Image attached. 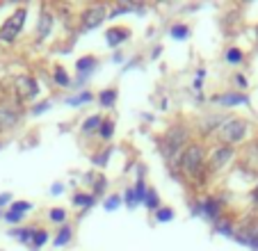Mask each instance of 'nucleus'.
I'll use <instances>...</instances> for the list:
<instances>
[{
  "mask_svg": "<svg viewBox=\"0 0 258 251\" xmlns=\"http://www.w3.org/2000/svg\"><path fill=\"white\" fill-rule=\"evenodd\" d=\"M73 203L80 206V208H87V206H92L94 203V197L92 194H76V197H73Z\"/></svg>",
  "mask_w": 258,
  "mask_h": 251,
  "instance_id": "nucleus-21",
  "label": "nucleus"
},
{
  "mask_svg": "<svg viewBox=\"0 0 258 251\" xmlns=\"http://www.w3.org/2000/svg\"><path fill=\"white\" fill-rule=\"evenodd\" d=\"M48 107H50V101H44V103H39V105H34V114H41V112H44V110H48Z\"/></svg>",
  "mask_w": 258,
  "mask_h": 251,
  "instance_id": "nucleus-32",
  "label": "nucleus"
},
{
  "mask_svg": "<svg viewBox=\"0 0 258 251\" xmlns=\"http://www.w3.org/2000/svg\"><path fill=\"white\" fill-rule=\"evenodd\" d=\"M251 201H253V206H258V187L253 190V194H251Z\"/></svg>",
  "mask_w": 258,
  "mask_h": 251,
  "instance_id": "nucleus-38",
  "label": "nucleus"
},
{
  "mask_svg": "<svg viewBox=\"0 0 258 251\" xmlns=\"http://www.w3.org/2000/svg\"><path fill=\"white\" fill-rule=\"evenodd\" d=\"M219 135H222L224 142H240L247 135V121H240V119L226 121V123L219 128Z\"/></svg>",
  "mask_w": 258,
  "mask_h": 251,
  "instance_id": "nucleus-5",
  "label": "nucleus"
},
{
  "mask_svg": "<svg viewBox=\"0 0 258 251\" xmlns=\"http://www.w3.org/2000/svg\"><path fill=\"white\" fill-rule=\"evenodd\" d=\"M235 85H240V87H247V80H244L242 76H235Z\"/></svg>",
  "mask_w": 258,
  "mask_h": 251,
  "instance_id": "nucleus-36",
  "label": "nucleus"
},
{
  "mask_svg": "<svg viewBox=\"0 0 258 251\" xmlns=\"http://www.w3.org/2000/svg\"><path fill=\"white\" fill-rule=\"evenodd\" d=\"M156 217H158V222H169V219L174 217V210H171V208H160Z\"/></svg>",
  "mask_w": 258,
  "mask_h": 251,
  "instance_id": "nucleus-27",
  "label": "nucleus"
},
{
  "mask_svg": "<svg viewBox=\"0 0 258 251\" xmlns=\"http://www.w3.org/2000/svg\"><path fill=\"white\" fill-rule=\"evenodd\" d=\"M107 44L110 46H119L123 41V39H128V30L126 28H112V30H107Z\"/></svg>",
  "mask_w": 258,
  "mask_h": 251,
  "instance_id": "nucleus-12",
  "label": "nucleus"
},
{
  "mask_svg": "<svg viewBox=\"0 0 258 251\" xmlns=\"http://www.w3.org/2000/svg\"><path fill=\"white\" fill-rule=\"evenodd\" d=\"M50 28H53V16L48 14V12H44L41 14V19L37 21V37L39 39H46L50 32Z\"/></svg>",
  "mask_w": 258,
  "mask_h": 251,
  "instance_id": "nucleus-11",
  "label": "nucleus"
},
{
  "mask_svg": "<svg viewBox=\"0 0 258 251\" xmlns=\"http://www.w3.org/2000/svg\"><path fill=\"white\" fill-rule=\"evenodd\" d=\"M98 101H101L103 107H112L114 103H117V89H105V92H101Z\"/></svg>",
  "mask_w": 258,
  "mask_h": 251,
  "instance_id": "nucleus-13",
  "label": "nucleus"
},
{
  "mask_svg": "<svg viewBox=\"0 0 258 251\" xmlns=\"http://www.w3.org/2000/svg\"><path fill=\"white\" fill-rule=\"evenodd\" d=\"M180 167H183L185 174L197 176L204 169V149L199 144H190L183 151V155H180Z\"/></svg>",
  "mask_w": 258,
  "mask_h": 251,
  "instance_id": "nucleus-1",
  "label": "nucleus"
},
{
  "mask_svg": "<svg viewBox=\"0 0 258 251\" xmlns=\"http://www.w3.org/2000/svg\"><path fill=\"white\" fill-rule=\"evenodd\" d=\"M30 208H32V203H28V201H19V203H14V206H12V210H14V213H21V215H23L25 210H30Z\"/></svg>",
  "mask_w": 258,
  "mask_h": 251,
  "instance_id": "nucleus-29",
  "label": "nucleus"
},
{
  "mask_svg": "<svg viewBox=\"0 0 258 251\" xmlns=\"http://www.w3.org/2000/svg\"><path fill=\"white\" fill-rule=\"evenodd\" d=\"M5 219L10 224H19V219H21V213H14V210H10V213L5 215Z\"/></svg>",
  "mask_w": 258,
  "mask_h": 251,
  "instance_id": "nucleus-31",
  "label": "nucleus"
},
{
  "mask_svg": "<svg viewBox=\"0 0 258 251\" xmlns=\"http://www.w3.org/2000/svg\"><path fill=\"white\" fill-rule=\"evenodd\" d=\"M85 180H87L89 187L94 190V197H96V194H103V192H105L107 180H105V176H103V174H98V171H89V174L85 176Z\"/></svg>",
  "mask_w": 258,
  "mask_h": 251,
  "instance_id": "nucleus-9",
  "label": "nucleus"
},
{
  "mask_svg": "<svg viewBox=\"0 0 258 251\" xmlns=\"http://www.w3.org/2000/svg\"><path fill=\"white\" fill-rule=\"evenodd\" d=\"M226 62H231V64L242 62V50L240 48H229L226 50Z\"/></svg>",
  "mask_w": 258,
  "mask_h": 251,
  "instance_id": "nucleus-24",
  "label": "nucleus"
},
{
  "mask_svg": "<svg viewBox=\"0 0 258 251\" xmlns=\"http://www.w3.org/2000/svg\"><path fill=\"white\" fill-rule=\"evenodd\" d=\"M105 19V7L103 5H96V7H89L87 12L83 14V28H96V25L103 23Z\"/></svg>",
  "mask_w": 258,
  "mask_h": 251,
  "instance_id": "nucleus-6",
  "label": "nucleus"
},
{
  "mask_svg": "<svg viewBox=\"0 0 258 251\" xmlns=\"http://www.w3.org/2000/svg\"><path fill=\"white\" fill-rule=\"evenodd\" d=\"M117 206H119V197H110V199H107V203H105L107 210H112V208H117Z\"/></svg>",
  "mask_w": 258,
  "mask_h": 251,
  "instance_id": "nucleus-33",
  "label": "nucleus"
},
{
  "mask_svg": "<svg viewBox=\"0 0 258 251\" xmlns=\"http://www.w3.org/2000/svg\"><path fill=\"white\" fill-rule=\"evenodd\" d=\"M112 133H114V123H112V121H103L98 135H101L103 140H110V137H112Z\"/></svg>",
  "mask_w": 258,
  "mask_h": 251,
  "instance_id": "nucleus-22",
  "label": "nucleus"
},
{
  "mask_svg": "<svg viewBox=\"0 0 258 251\" xmlns=\"http://www.w3.org/2000/svg\"><path fill=\"white\" fill-rule=\"evenodd\" d=\"M92 94H83V96H71V98H67V103L69 105H83V103H89L92 101Z\"/></svg>",
  "mask_w": 258,
  "mask_h": 251,
  "instance_id": "nucleus-26",
  "label": "nucleus"
},
{
  "mask_svg": "<svg viewBox=\"0 0 258 251\" xmlns=\"http://www.w3.org/2000/svg\"><path fill=\"white\" fill-rule=\"evenodd\" d=\"M217 210H219V203L213 201V199H206V201L201 203V213L208 215V217H217Z\"/></svg>",
  "mask_w": 258,
  "mask_h": 251,
  "instance_id": "nucleus-15",
  "label": "nucleus"
},
{
  "mask_svg": "<svg viewBox=\"0 0 258 251\" xmlns=\"http://www.w3.org/2000/svg\"><path fill=\"white\" fill-rule=\"evenodd\" d=\"M94 67H96V59H94V57H83L78 64H76V69H78L83 76L89 71V69H94Z\"/></svg>",
  "mask_w": 258,
  "mask_h": 251,
  "instance_id": "nucleus-19",
  "label": "nucleus"
},
{
  "mask_svg": "<svg viewBox=\"0 0 258 251\" xmlns=\"http://www.w3.org/2000/svg\"><path fill=\"white\" fill-rule=\"evenodd\" d=\"M253 235H256V237H258V228H256V233H253Z\"/></svg>",
  "mask_w": 258,
  "mask_h": 251,
  "instance_id": "nucleus-39",
  "label": "nucleus"
},
{
  "mask_svg": "<svg viewBox=\"0 0 258 251\" xmlns=\"http://www.w3.org/2000/svg\"><path fill=\"white\" fill-rule=\"evenodd\" d=\"M69 237H71V228L69 226H62L59 228V233H57V237H55V244L57 246H64L69 242Z\"/></svg>",
  "mask_w": 258,
  "mask_h": 251,
  "instance_id": "nucleus-20",
  "label": "nucleus"
},
{
  "mask_svg": "<svg viewBox=\"0 0 258 251\" xmlns=\"http://www.w3.org/2000/svg\"><path fill=\"white\" fill-rule=\"evenodd\" d=\"M10 199H12V194H0V208L5 206V203L10 201Z\"/></svg>",
  "mask_w": 258,
  "mask_h": 251,
  "instance_id": "nucleus-35",
  "label": "nucleus"
},
{
  "mask_svg": "<svg viewBox=\"0 0 258 251\" xmlns=\"http://www.w3.org/2000/svg\"><path fill=\"white\" fill-rule=\"evenodd\" d=\"M101 123H103V119L98 114H94V116H89V119L83 123V131L87 133V135H89V133H96V131H101Z\"/></svg>",
  "mask_w": 258,
  "mask_h": 251,
  "instance_id": "nucleus-14",
  "label": "nucleus"
},
{
  "mask_svg": "<svg viewBox=\"0 0 258 251\" xmlns=\"http://www.w3.org/2000/svg\"><path fill=\"white\" fill-rule=\"evenodd\" d=\"M12 235H14V237H19L21 242H28L30 237L34 235V228H21V231H12Z\"/></svg>",
  "mask_w": 258,
  "mask_h": 251,
  "instance_id": "nucleus-25",
  "label": "nucleus"
},
{
  "mask_svg": "<svg viewBox=\"0 0 258 251\" xmlns=\"http://www.w3.org/2000/svg\"><path fill=\"white\" fill-rule=\"evenodd\" d=\"M231 155H233V149H231V146H219V149H215L213 158H210V167H213V169L224 167V164L231 160Z\"/></svg>",
  "mask_w": 258,
  "mask_h": 251,
  "instance_id": "nucleus-8",
  "label": "nucleus"
},
{
  "mask_svg": "<svg viewBox=\"0 0 258 251\" xmlns=\"http://www.w3.org/2000/svg\"><path fill=\"white\" fill-rule=\"evenodd\" d=\"M55 82H57V85H62V87H69V85H71V78L67 76V71H64L62 67H57L55 69Z\"/></svg>",
  "mask_w": 258,
  "mask_h": 251,
  "instance_id": "nucleus-17",
  "label": "nucleus"
},
{
  "mask_svg": "<svg viewBox=\"0 0 258 251\" xmlns=\"http://www.w3.org/2000/svg\"><path fill=\"white\" fill-rule=\"evenodd\" d=\"M62 190H64V187H62V185H59V183H57V185H55V187H53V190H50V192H53V194H62Z\"/></svg>",
  "mask_w": 258,
  "mask_h": 251,
  "instance_id": "nucleus-37",
  "label": "nucleus"
},
{
  "mask_svg": "<svg viewBox=\"0 0 258 251\" xmlns=\"http://www.w3.org/2000/svg\"><path fill=\"white\" fill-rule=\"evenodd\" d=\"M19 121V110L14 105H0V133L12 128Z\"/></svg>",
  "mask_w": 258,
  "mask_h": 251,
  "instance_id": "nucleus-7",
  "label": "nucleus"
},
{
  "mask_svg": "<svg viewBox=\"0 0 258 251\" xmlns=\"http://www.w3.org/2000/svg\"><path fill=\"white\" fill-rule=\"evenodd\" d=\"M25 16H28V12H25L23 7H21L19 12H14V14H12L10 19L3 23V28H0V41H5V44H12V41L19 37L21 30H23Z\"/></svg>",
  "mask_w": 258,
  "mask_h": 251,
  "instance_id": "nucleus-2",
  "label": "nucleus"
},
{
  "mask_svg": "<svg viewBox=\"0 0 258 251\" xmlns=\"http://www.w3.org/2000/svg\"><path fill=\"white\" fill-rule=\"evenodd\" d=\"M16 96H19V101H32V98H37V94H39V85H37V80H34L32 76H19L16 78Z\"/></svg>",
  "mask_w": 258,
  "mask_h": 251,
  "instance_id": "nucleus-4",
  "label": "nucleus"
},
{
  "mask_svg": "<svg viewBox=\"0 0 258 251\" xmlns=\"http://www.w3.org/2000/svg\"><path fill=\"white\" fill-rule=\"evenodd\" d=\"M144 206L146 208H151V210H160V199H158V194H156V190H149L146 192V199H144Z\"/></svg>",
  "mask_w": 258,
  "mask_h": 251,
  "instance_id": "nucleus-16",
  "label": "nucleus"
},
{
  "mask_svg": "<svg viewBox=\"0 0 258 251\" xmlns=\"http://www.w3.org/2000/svg\"><path fill=\"white\" fill-rule=\"evenodd\" d=\"M50 219H53L55 224L64 222V219H67V213H64V210H59V208H53V210H50Z\"/></svg>",
  "mask_w": 258,
  "mask_h": 251,
  "instance_id": "nucleus-28",
  "label": "nucleus"
},
{
  "mask_svg": "<svg viewBox=\"0 0 258 251\" xmlns=\"http://www.w3.org/2000/svg\"><path fill=\"white\" fill-rule=\"evenodd\" d=\"M204 78H206V71H197V78H195V87H197V89L201 87V82H204Z\"/></svg>",
  "mask_w": 258,
  "mask_h": 251,
  "instance_id": "nucleus-34",
  "label": "nucleus"
},
{
  "mask_svg": "<svg viewBox=\"0 0 258 251\" xmlns=\"http://www.w3.org/2000/svg\"><path fill=\"white\" fill-rule=\"evenodd\" d=\"M185 131L183 128H171L167 131V137H165V155L167 158H174L178 155L180 151H185Z\"/></svg>",
  "mask_w": 258,
  "mask_h": 251,
  "instance_id": "nucleus-3",
  "label": "nucleus"
},
{
  "mask_svg": "<svg viewBox=\"0 0 258 251\" xmlns=\"http://www.w3.org/2000/svg\"><path fill=\"white\" fill-rule=\"evenodd\" d=\"M169 34H171V37H174V39H185L187 34H190V30H187L185 25H171Z\"/></svg>",
  "mask_w": 258,
  "mask_h": 251,
  "instance_id": "nucleus-23",
  "label": "nucleus"
},
{
  "mask_svg": "<svg viewBox=\"0 0 258 251\" xmlns=\"http://www.w3.org/2000/svg\"><path fill=\"white\" fill-rule=\"evenodd\" d=\"M215 103H219V105H242V103H247V96L238 92H231V94H224V96H215Z\"/></svg>",
  "mask_w": 258,
  "mask_h": 251,
  "instance_id": "nucleus-10",
  "label": "nucleus"
},
{
  "mask_svg": "<svg viewBox=\"0 0 258 251\" xmlns=\"http://www.w3.org/2000/svg\"><path fill=\"white\" fill-rule=\"evenodd\" d=\"M126 203H128V206H137V203H140V199H137V194H135V187H133V190H128V192H126Z\"/></svg>",
  "mask_w": 258,
  "mask_h": 251,
  "instance_id": "nucleus-30",
  "label": "nucleus"
},
{
  "mask_svg": "<svg viewBox=\"0 0 258 251\" xmlns=\"http://www.w3.org/2000/svg\"><path fill=\"white\" fill-rule=\"evenodd\" d=\"M48 240V233L44 231V228H34V235H32V244H34V249H39V246H44V242Z\"/></svg>",
  "mask_w": 258,
  "mask_h": 251,
  "instance_id": "nucleus-18",
  "label": "nucleus"
}]
</instances>
